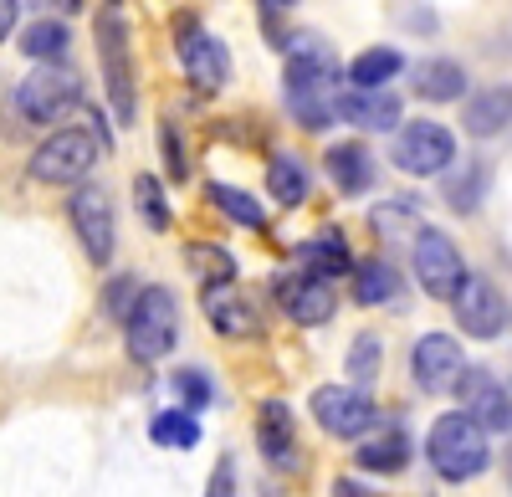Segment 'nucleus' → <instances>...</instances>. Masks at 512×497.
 I'll list each match as a JSON object with an SVG mask.
<instances>
[{
  "mask_svg": "<svg viewBox=\"0 0 512 497\" xmlns=\"http://www.w3.org/2000/svg\"><path fill=\"white\" fill-rule=\"evenodd\" d=\"M410 88H415L425 103H456V98L466 93V67L451 62V57H425V62H415V72H410Z\"/></svg>",
  "mask_w": 512,
  "mask_h": 497,
  "instance_id": "412c9836",
  "label": "nucleus"
},
{
  "mask_svg": "<svg viewBox=\"0 0 512 497\" xmlns=\"http://www.w3.org/2000/svg\"><path fill=\"white\" fill-rule=\"evenodd\" d=\"M395 164L405 175H441L446 164H456V139L451 129H441V123L420 118V123H405V129L395 134Z\"/></svg>",
  "mask_w": 512,
  "mask_h": 497,
  "instance_id": "9d476101",
  "label": "nucleus"
},
{
  "mask_svg": "<svg viewBox=\"0 0 512 497\" xmlns=\"http://www.w3.org/2000/svg\"><path fill=\"white\" fill-rule=\"evenodd\" d=\"M333 497H379V492H369V487L354 482V477H338V482H333Z\"/></svg>",
  "mask_w": 512,
  "mask_h": 497,
  "instance_id": "ea45409f",
  "label": "nucleus"
},
{
  "mask_svg": "<svg viewBox=\"0 0 512 497\" xmlns=\"http://www.w3.org/2000/svg\"><path fill=\"white\" fill-rule=\"evenodd\" d=\"M277 6H297V0H267V11H277Z\"/></svg>",
  "mask_w": 512,
  "mask_h": 497,
  "instance_id": "79ce46f5",
  "label": "nucleus"
},
{
  "mask_svg": "<svg viewBox=\"0 0 512 497\" xmlns=\"http://www.w3.org/2000/svg\"><path fill=\"white\" fill-rule=\"evenodd\" d=\"M415 277H420L425 293L441 298V303H451V298L461 293L466 262H461L456 241H451L446 231H436V226H420V231H415Z\"/></svg>",
  "mask_w": 512,
  "mask_h": 497,
  "instance_id": "6e6552de",
  "label": "nucleus"
},
{
  "mask_svg": "<svg viewBox=\"0 0 512 497\" xmlns=\"http://www.w3.org/2000/svg\"><path fill=\"white\" fill-rule=\"evenodd\" d=\"M451 308H456V328L466 339H497L507 323V298L487 277H466L461 293L451 298Z\"/></svg>",
  "mask_w": 512,
  "mask_h": 497,
  "instance_id": "f8f14e48",
  "label": "nucleus"
},
{
  "mask_svg": "<svg viewBox=\"0 0 512 497\" xmlns=\"http://www.w3.org/2000/svg\"><path fill=\"white\" fill-rule=\"evenodd\" d=\"M308 410H313V421H318L328 436H338V441H359V436H369L374 421H379V410H374V400L364 395V385H318L313 400H308Z\"/></svg>",
  "mask_w": 512,
  "mask_h": 497,
  "instance_id": "423d86ee",
  "label": "nucleus"
},
{
  "mask_svg": "<svg viewBox=\"0 0 512 497\" xmlns=\"http://www.w3.org/2000/svg\"><path fill=\"white\" fill-rule=\"evenodd\" d=\"M287 47V108L303 129L318 134L338 118V57L318 36H292Z\"/></svg>",
  "mask_w": 512,
  "mask_h": 497,
  "instance_id": "f257e3e1",
  "label": "nucleus"
},
{
  "mask_svg": "<svg viewBox=\"0 0 512 497\" xmlns=\"http://www.w3.org/2000/svg\"><path fill=\"white\" fill-rule=\"evenodd\" d=\"M205 200L216 205L221 216H231L236 226H251V231L267 226V211H262V205H256L246 190H236V185H216V180H210V185H205Z\"/></svg>",
  "mask_w": 512,
  "mask_h": 497,
  "instance_id": "bb28decb",
  "label": "nucleus"
},
{
  "mask_svg": "<svg viewBox=\"0 0 512 497\" xmlns=\"http://www.w3.org/2000/svg\"><path fill=\"white\" fill-rule=\"evenodd\" d=\"M149 436H154L159 446L190 451V446H200V421H195V410H159L154 426H149Z\"/></svg>",
  "mask_w": 512,
  "mask_h": 497,
  "instance_id": "c756f323",
  "label": "nucleus"
},
{
  "mask_svg": "<svg viewBox=\"0 0 512 497\" xmlns=\"http://www.w3.org/2000/svg\"><path fill=\"white\" fill-rule=\"evenodd\" d=\"M395 293H400V272H395V262L369 257V262L354 267V303H359V308L395 303Z\"/></svg>",
  "mask_w": 512,
  "mask_h": 497,
  "instance_id": "b1692460",
  "label": "nucleus"
},
{
  "mask_svg": "<svg viewBox=\"0 0 512 497\" xmlns=\"http://www.w3.org/2000/svg\"><path fill=\"white\" fill-rule=\"evenodd\" d=\"M72 231L82 241V252H88L93 267H108L113 262V200L103 185H77L72 195Z\"/></svg>",
  "mask_w": 512,
  "mask_h": 497,
  "instance_id": "9b49d317",
  "label": "nucleus"
},
{
  "mask_svg": "<svg viewBox=\"0 0 512 497\" xmlns=\"http://www.w3.org/2000/svg\"><path fill=\"white\" fill-rule=\"evenodd\" d=\"M52 6H57V11H77V6H82V0H52Z\"/></svg>",
  "mask_w": 512,
  "mask_h": 497,
  "instance_id": "a19ab883",
  "label": "nucleus"
},
{
  "mask_svg": "<svg viewBox=\"0 0 512 497\" xmlns=\"http://www.w3.org/2000/svg\"><path fill=\"white\" fill-rule=\"evenodd\" d=\"M297 267L313 272V277H328V282H333V277H344V272L354 267L344 231H323V236L303 241V252H297Z\"/></svg>",
  "mask_w": 512,
  "mask_h": 497,
  "instance_id": "4be33fe9",
  "label": "nucleus"
},
{
  "mask_svg": "<svg viewBox=\"0 0 512 497\" xmlns=\"http://www.w3.org/2000/svg\"><path fill=\"white\" fill-rule=\"evenodd\" d=\"M461 369H466V359H461V344L451 334H425L410 349V375H415V385L425 395H451L456 380H461Z\"/></svg>",
  "mask_w": 512,
  "mask_h": 497,
  "instance_id": "4468645a",
  "label": "nucleus"
},
{
  "mask_svg": "<svg viewBox=\"0 0 512 497\" xmlns=\"http://www.w3.org/2000/svg\"><path fill=\"white\" fill-rule=\"evenodd\" d=\"M98 164V139L88 129H57L31 154V180L41 185H82Z\"/></svg>",
  "mask_w": 512,
  "mask_h": 497,
  "instance_id": "39448f33",
  "label": "nucleus"
},
{
  "mask_svg": "<svg viewBox=\"0 0 512 497\" xmlns=\"http://www.w3.org/2000/svg\"><path fill=\"white\" fill-rule=\"evenodd\" d=\"M67 26L62 21H36V26H26V36H21V52L31 57V62H62L67 57Z\"/></svg>",
  "mask_w": 512,
  "mask_h": 497,
  "instance_id": "c85d7f7f",
  "label": "nucleus"
},
{
  "mask_svg": "<svg viewBox=\"0 0 512 497\" xmlns=\"http://www.w3.org/2000/svg\"><path fill=\"white\" fill-rule=\"evenodd\" d=\"M205 497H236V462H231V457H221V462H216Z\"/></svg>",
  "mask_w": 512,
  "mask_h": 497,
  "instance_id": "4c0bfd02",
  "label": "nucleus"
},
{
  "mask_svg": "<svg viewBox=\"0 0 512 497\" xmlns=\"http://www.w3.org/2000/svg\"><path fill=\"white\" fill-rule=\"evenodd\" d=\"M354 457H359V467L364 472H379V477H395V472H405V462H410V436L405 431H379V436H369L359 451H354Z\"/></svg>",
  "mask_w": 512,
  "mask_h": 497,
  "instance_id": "5701e85b",
  "label": "nucleus"
},
{
  "mask_svg": "<svg viewBox=\"0 0 512 497\" xmlns=\"http://www.w3.org/2000/svg\"><path fill=\"white\" fill-rule=\"evenodd\" d=\"M400 67H405V57L395 47H369V52H359L349 62V82H354V88H384Z\"/></svg>",
  "mask_w": 512,
  "mask_h": 497,
  "instance_id": "cd10ccee",
  "label": "nucleus"
},
{
  "mask_svg": "<svg viewBox=\"0 0 512 497\" xmlns=\"http://www.w3.org/2000/svg\"><path fill=\"white\" fill-rule=\"evenodd\" d=\"M175 390L185 395V410H205V405H210V395H216V390H210V380L200 375V369H175Z\"/></svg>",
  "mask_w": 512,
  "mask_h": 497,
  "instance_id": "f704fd0d",
  "label": "nucleus"
},
{
  "mask_svg": "<svg viewBox=\"0 0 512 497\" xmlns=\"http://www.w3.org/2000/svg\"><path fill=\"white\" fill-rule=\"evenodd\" d=\"M175 339H180V303H175V293H169V287H144L134 313L123 318L128 354L154 364V359H164L169 349H175Z\"/></svg>",
  "mask_w": 512,
  "mask_h": 497,
  "instance_id": "7ed1b4c3",
  "label": "nucleus"
},
{
  "mask_svg": "<svg viewBox=\"0 0 512 497\" xmlns=\"http://www.w3.org/2000/svg\"><path fill=\"white\" fill-rule=\"evenodd\" d=\"M277 303L292 323H303V328H318L333 318L338 298H333V287L328 277H313V272H297V277H282L277 282Z\"/></svg>",
  "mask_w": 512,
  "mask_h": 497,
  "instance_id": "dca6fc26",
  "label": "nucleus"
},
{
  "mask_svg": "<svg viewBox=\"0 0 512 497\" xmlns=\"http://www.w3.org/2000/svg\"><path fill=\"white\" fill-rule=\"evenodd\" d=\"M308 164L297 159V154H277L272 164H267V190H272V200L277 205H303L308 200Z\"/></svg>",
  "mask_w": 512,
  "mask_h": 497,
  "instance_id": "a878e982",
  "label": "nucleus"
},
{
  "mask_svg": "<svg viewBox=\"0 0 512 497\" xmlns=\"http://www.w3.org/2000/svg\"><path fill=\"white\" fill-rule=\"evenodd\" d=\"M456 395H461V410L472 416L482 431H512V395L502 390L497 375H487V369H461L456 380Z\"/></svg>",
  "mask_w": 512,
  "mask_h": 497,
  "instance_id": "2eb2a0df",
  "label": "nucleus"
},
{
  "mask_svg": "<svg viewBox=\"0 0 512 497\" xmlns=\"http://www.w3.org/2000/svg\"><path fill=\"white\" fill-rule=\"evenodd\" d=\"M175 41H180V67H185V77L195 82L200 93H221L226 82H231V52H226V41L210 36L195 16H180Z\"/></svg>",
  "mask_w": 512,
  "mask_h": 497,
  "instance_id": "0eeeda50",
  "label": "nucleus"
},
{
  "mask_svg": "<svg viewBox=\"0 0 512 497\" xmlns=\"http://www.w3.org/2000/svg\"><path fill=\"white\" fill-rule=\"evenodd\" d=\"M425 462H431L436 477H446V482H472L492 462L487 431L466 416V410H451V416H441L431 426V436H425Z\"/></svg>",
  "mask_w": 512,
  "mask_h": 497,
  "instance_id": "f03ea898",
  "label": "nucleus"
},
{
  "mask_svg": "<svg viewBox=\"0 0 512 497\" xmlns=\"http://www.w3.org/2000/svg\"><path fill=\"white\" fill-rule=\"evenodd\" d=\"M190 267H195V277H200L205 287L236 282V257L226 252V246H216V241H195V246H190Z\"/></svg>",
  "mask_w": 512,
  "mask_h": 497,
  "instance_id": "7c9ffc66",
  "label": "nucleus"
},
{
  "mask_svg": "<svg viewBox=\"0 0 512 497\" xmlns=\"http://www.w3.org/2000/svg\"><path fill=\"white\" fill-rule=\"evenodd\" d=\"M256 446L277 472H297L303 467V441H297V416L287 400H262L256 405Z\"/></svg>",
  "mask_w": 512,
  "mask_h": 497,
  "instance_id": "ddd939ff",
  "label": "nucleus"
},
{
  "mask_svg": "<svg viewBox=\"0 0 512 497\" xmlns=\"http://www.w3.org/2000/svg\"><path fill=\"white\" fill-rule=\"evenodd\" d=\"M16 16H21V0H0V41H11Z\"/></svg>",
  "mask_w": 512,
  "mask_h": 497,
  "instance_id": "58836bf2",
  "label": "nucleus"
},
{
  "mask_svg": "<svg viewBox=\"0 0 512 497\" xmlns=\"http://www.w3.org/2000/svg\"><path fill=\"white\" fill-rule=\"evenodd\" d=\"M338 118H349L364 134H390L400 123V93L390 88H354L338 98Z\"/></svg>",
  "mask_w": 512,
  "mask_h": 497,
  "instance_id": "f3484780",
  "label": "nucleus"
},
{
  "mask_svg": "<svg viewBox=\"0 0 512 497\" xmlns=\"http://www.w3.org/2000/svg\"><path fill=\"white\" fill-rule=\"evenodd\" d=\"M98 52H103V77H108V98H113L118 123H134L139 93H134V62H128V26H123V16H113V11L98 16Z\"/></svg>",
  "mask_w": 512,
  "mask_h": 497,
  "instance_id": "1a4fd4ad",
  "label": "nucleus"
},
{
  "mask_svg": "<svg viewBox=\"0 0 512 497\" xmlns=\"http://www.w3.org/2000/svg\"><path fill=\"white\" fill-rule=\"evenodd\" d=\"M134 200H139V216L149 231H169V200L154 175H134Z\"/></svg>",
  "mask_w": 512,
  "mask_h": 497,
  "instance_id": "473e14b6",
  "label": "nucleus"
},
{
  "mask_svg": "<svg viewBox=\"0 0 512 497\" xmlns=\"http://www.w3.org/2000/svg\"><path fill=\"white\" fill-rule=\"evenodd\" d=\"M507 123H512V88H482L461 108V129L472 139H497Z\"/></svg>",
  "mask_w": 512,
  "mask_h": 497,
  "instance_id": "aec40b11",
  "label": "nucleus"
},
{
  "mask_svg": "<svg viewBox=\"0 0 512 497\" xmlns=\"http://www.w3.org/2000/svg\"><path fill=\"white\" fill-rule=\"evenodd\" d=\"M200 308H205V318L221 328L226 339H246V334H256L262 328V318H256V308L236 293L231 282H216V287H205L200 293Z\"/></svg>",
  "mask_w": 512,
  "mask_h": 497,
  "instance_id": "a211bd4d",
  "label": "nucleus"
},
{
  "mask_svg": "<svg viewBox=\"0 0 512 497\" xmlns=\"http://www.w3.org/2000/svg\"><path fill=\"white\" fill-rule=\"evenodd\" d=\"M323 164H328V180H333L338 195H364V190L374 185V154H369L359 139L333 144V149L323 154Z\"/></svg>",
  "mask_w": 512,
  "mask_h": 497,
  "instance_id": "6ab92c4d",
  "label": "nucleus"
},
{
  "mask_svg": "<svg viewBox=\"0 0 512 497\" xmlns=\"http://www.w3.org/2000/svg\"><path fill=\"white\" fill-rule=\"evenodd\" d=\"M379 369H384V344H379V334H359V339L349 344V380H354V385H374Z\"/></svg>",
  "mask_w": 512,
  "mask_h": 497,
  "instance_id": "2f4dec72",
  "label": "nucleus"
},
{
  "mask_svg": "<svg viewBox=\"0 0 512 497\" xmlns=\"http://www.w3.org/2000/svg\"><path fill=\"white\" fill-rule=\"evenodd\" d=\"M159 154H164V170L169 180H190V159H185V144H180V129H175V118H159Z\"/></svg>",
  "mask_w": 512,
  "mask_h": 497,
  "instance_id": "72a5a7b5",
  "label": "nucleus"
},
{
  "mask_svg": "<svg viewBox=\"0 0 512 497\" xmlns=\"http://www.w3.org/2000/svg\"><path fill=\"white\" fill-rule=\"evenodd\" d=\"M410 216H415V200H390V205H379V211H374V231L395 236L400 226H410Z\"/></svg>",
  "mask_w": 512,
  "mask_h": 497,
  "instance_id": "e433bc0d",
  "label": "nucleus"
},
{
  "mask_svg": "<svg viewBox=\"0 0 512 497\" xmlns=\"http://www.w3.org/2000/svg\"><path fill=\"white\" fill-rule=\"evenodd\" d=\"M82 103V82L62 62H41L31 77L16 82V118L21 123H62Z\"/></svg>",
  "mask_w": 512,
  "mask_h": 497,
  "instance_id": "20e7f679",
  "label": "nucleus"
},
{
  "mask_svg": "<svg viewBox=\"0 0 512 497\" xmlns=\"http://www.w3.org/2000/svg\"><path fill=\"white\" fill-rule=\"evenodd\" d=\"M134 303H139V282L134 277H113L108 282V313L123 323L128 313H134Z\"/></svg>",
  "mask_w": 512,
  "mask_h": 497,
  "instance_id": "c9c22d12",
  "label": "nucleus"
},
{
  "mask_svg": "<svg viewBox=\"0 0 512 497\" xmlns=\"http://www.w3.org/2000/svg\"><path fill=\"white\" fill-rule=\"evenodd\" d=\"M487 185H492L487 159H466L456 175H446V205H451V211H461V216H472L477 205H482V195H487Z\"/></svg>",
  "mask_w": 512,
  "mask_h": 497,
  "instance_id": "393cba45",
  "label": "nucleus"
}]
</instances>
